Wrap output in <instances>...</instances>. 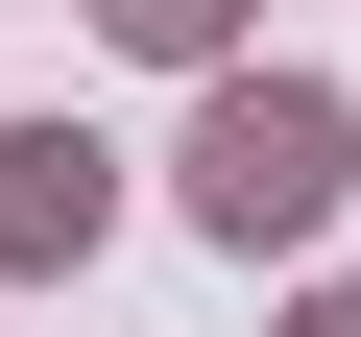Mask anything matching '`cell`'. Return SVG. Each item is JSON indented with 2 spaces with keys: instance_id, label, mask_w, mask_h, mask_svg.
<instances>
[{
  "instance_id": "cell-1",
  "label": "cell",
  "mask_w": 361,
  "mask_h": 337,
  "mask_svg": "<svg viewBox=\"0 0 361 337\" xmlns=\"http://www.w3.org/2000/svg\"><path fill=\"white\" fill-rule=\"evenodd\" d=\"M313 193H337V97H289V73H265V97H217V121H193V217H217V241H289Z\"/></svg>"
},
{
  "instance_id": "cell-2",
  "label": "cell",
  "mask_w": 361,
  "mask_h": 337,
  "mask_svg": "<svg viewBox=\"0 0 361 337\" xmlns=\"http://www.w3.org/2000/svg\"><path fill=\"white\" fill-rule=\"evenodd\" d=\"M0 241H97V145H73V121L0 145Z\"/></svg>"
}]
</instances>
